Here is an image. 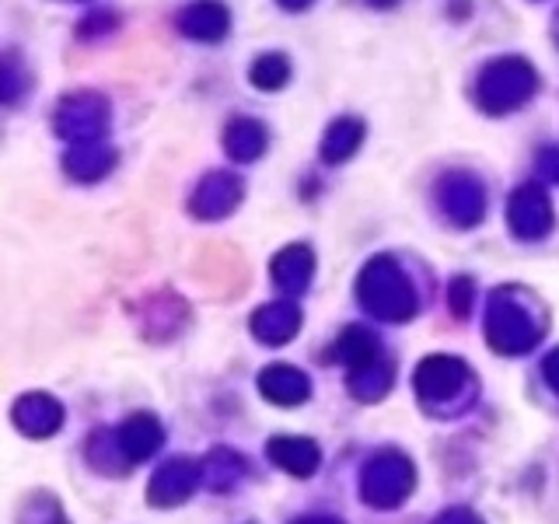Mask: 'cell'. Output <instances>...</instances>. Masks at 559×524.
Here are the masks:
<instances>
[{"mask_svg": "<svg viewBox=\"0 0 559 524\" xmlns=\"http://www.w3.org/2000/svg\"><path fill=\"white\" fill-rule=\"evenodd\" d=\"M413 486V472L402 458H381V462L371 465L364 486L360 490L374 500V507H395Z\"/></svg>", "mask_w": 559, "mask_h": 524, "instance_id": "cell-1", "label": "cell"}, {"mask_svg": "<svg viewBox=\"0 0 559 524\" xmlns=\"http://www.w3.org/2000/svg\"><path fill=\"white\" fill-rule=\"evenodd\" d=\"M270 448L273 462L283 465L287 472H294V476H308L318 465V451L311 441H273Z\"/></svg>", "mask_w": 559, "mask_h": 524, "instance_id": "cell-2", "label": "cell"}, {"mask_svg": "<svg viewBox=\"0 0 559 524\" xmlns=\"http://www.w3.org/2000/svg\"><path fill=\"white\" fill-rule=\"evenodd\" d=\"M158 441H161V430L154 427L151 420H133L130 427H126V434H123V448H126V455L137 462V458H147L151 455L154 448H158Z\"/></svg>", "mask_w": 559, "mask_h": 524, "instance_id": "cell-3", "label": "cell"}, {"mask_svg": "<svg viewBox=\"0 0 559 524\" xmlns=\"http://www.w3.org/2000/svg\"><path fill=\"white\" fill-rule=\"evenodd\" d=\"M297 524H336V521H318L315 518V521H297Z\"/></svg>", "mask_w": 559, "mask_h": 524, "instance_id": "cell-4", "label": "cell"}]
</instances>
